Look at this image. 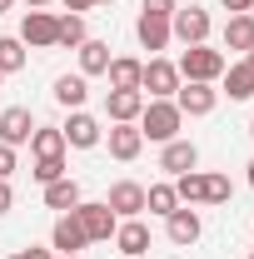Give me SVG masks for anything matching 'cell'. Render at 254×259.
Instances as JSON below:
<instances>
[{
  "label": "cell",
  "mask_w": 254,
  "mask_h": 259,
  "mask_svg": "<svg viewBox=\"0 0 254 259\" xmlns=\"http://www.w3.org/2000/svg\"><path fill=\"white\" fill-rule=\"evenodd\" d=\"M140 135L145 140H155V145H170V140H180V125H185V115H180V105L175 100H145V110H140Z\"/></svg>",
  "instance_id": "1"
},
{
  "label": "cell",
  "mask_w": 254,
  "mask_h": 259,
  "mask_svg": "<svg viewBox=\"0 0 254 259\" xmlns=\"http://www.w3.org/2000/svg\"><path fill=\"white\" fill-rule=\"evenodd\" d=\"M70 214L80 220V229H85V239H90V244H100V239H115V229H120V214H115L105 199H80Z\"/></svg>",
  "instance_id": "2"
},
{
  "label": "cell",
  "mask_w": 254,
  "mask_h": 259,
  "mask_svg": "<svg viewBox=\"0 0 254 259\" xmlns=\"http://www.w3.org/2000/svg\"><path fill=\"white\" fill-rule=\"evenodd\" d=\"M180 85H185V80H180V65L175 60H164V55H150V60H145V75H140L145 100H175Z\"/></svg>",
  "instance_id": "3"
},
{
  "label": "cell",
  "mask_w": 254,
  "mask_h": 259,
  "mask_svg": "<svg viewBox=\"0 0 254 259\" xmlns=\"http://www.w3.org/2000/svg\"><path fill=\"white\" fill-rule=\"evenodd\" d=\"M224 50H209V45H190L185 55H180V80H204V85H215L224 75Z\"/></svg>",
  "instance_id": "4"
},
{
  "label": "cell",
  "mask_w": 254,
  "mask_h": 259,
  "mask_svg": "<svg viewBox=\"0 0 254 259\" xmlns=\"http://www.w3.org/2000/svg\"><path fill=\"white\" fill-rule=\"evenodd\" d=\"M55 40H60V15H50V10H25V20H20V45H30V50H55Z\"/></svg>",
  "instance_id": "5"
},
{
  "label": "cell",
  "mask_w": 254,
  "mask_h": 259,
  "mask_svg": "<svg viewBox=\"0 0 254 259\" xmlns=\"http://www.w3.org/2000/svg\"><path fill=\"white\" fill-rule=\"evenodd\" d=\"M60 135H65V150L75 145V150H95L100 140H105V125H100L90 110H70V120L60 125Z\"/></svg>",
  "instance_id": "6"
},
{
  "label": "cell",
  "mask_w": 254,
  "mask_h": 259,
  "mask_svg": "<svg viewBox=\"0 0 254 259\" xmlns=\"http://www.w3.org/2000/svg\"><path fill=\"white\" fill-rule=\"evenodd\" d=\"M170 35L185 40V45H204V40H209V10H199V5L175 10V15H170Z\"/></svg>",
  "instance_id": "7"
},
{
  "label": "cell",
  "mask_w": 254,
  "mask_h": 259,
  "mask_svg": "<svg viewBox=\"0 0 254 259\" xmlns=\"http://www.w3.org/2000/svg\"><path fill=\"white\" fill-rule=\"evenodd\" d=\"M175 105H180V115H215V105H220V90L215 85H204V80H185L180 90H175Z\"/></svg>",
  "instance_id": "8"
},
{
  "label": "cell",
  "mask_w": 254,
  "mask_h": 259,
  "mask_svg": "<svg viewBox=\"0 0 254 259\" xmlns=\"http://www.w3.org/2000/svg\"><path fill=\"white\" fill-rule=\"evenodd\" d=\"M35 135V115L25 105H10V110H0V145H10V150H20V145H30Z\"/></svg>",
  "instance_id": "9"
},
{
  "label": "cell",
  "mask_w": 254,
  "mask_h": 259,
  "mask_svg": "<svg viewBox=\"0 0 254 259\" xmlns=\"http://www.w3.org/2000/svg\"><path fill=\"white\" fill-rule=\"evenodd\" d=\"M105 204H110L120 220H140V214H145V185H135V180H115L110 194H105Z\"/></svg>",
  "instance_id": "10"
},
{
  "label": "cell",
  "mask_w": 254,
  "mask_h": 259,
  "mask_svg": "<svg viewBox=\"0 0 254 259\" xmlns=\"http://www.w3.org/2000/svg\"><path fill=\"white\" fill-rule=\"evenodd\" d=\"M145 110V90H105V115L110 125H135Z\"/></svg>",
  "instance_id": "11"
},
{
  "label": "cell",
  "mask_w": 254,
  "mask_h": 259,
  "mask_svg": "<svg viewBox=\"0 0 254 259\" xmlns=\"http://www.w3.org/2000/svg\"><path fill=\"white\" fill-rule=\"evenodd\" d=\"M164 234H170V244H180V249H190L194 239L204 234V225H199V214H194V204L185 209H175V214H164Z\"/></svg>",
  "instance_id": "12"
},
{
  "label": "cell",
  "mask_w": 254,
  "mask_h": 259,
  "mask_svg": "<svg viewBox=\"0 0 254 259\" xmlns=\"http://www.w3.org/2000/svg\"><path fill=\"white\" fill-rule=\"evenodd\" d=\"M115 249L125 259H145L150 254V225L145 220H120V229H115Z\"/></svg>",
  "instance_id": "13"
},
{
  "label": "cell",
  "mask_w": 254,
  "mask_h": 259,
  "mask_svg": "<svg viewBox=\"0 0 254 259\" xmlns=\"http://www.w3.org/2000/svg\"><path fill=\"white\" fill-rule=\"evenodd\" d=\"M159 169L175 180V175H190V169H199V150H194L190 140H170L164 150H159Z\"/></svg>",
  "instance_id": "14"
},
{
  "label": "cell",
  "mask_w": 254,
  "mask_h": 259,
  "mask_svg": "<svg viewBox=\"0 0 254 259\" xmlns=\"http://www.w3.org/2000/svg\"><path fill=\"white\" fill-rule=\"evenodd\" d=\"M135 35H140V45L150 50V55H159L175 35H170V15H150V10H140V20H135Z\"/></svg>",
  "instance_id": "15"
},
{
  "label": "cell",
  "mask_w": 254,
  "mask_h": 259,
  "mask_svg": "<svg viewBox=\"0 0 254 259\" xmlns=\"http://www.w3.org/2000/svg\"><path fill=\"white\" fill-rule=\"evenodd\" d=\"M105 145H110V155H115L120 164H130V160H140V150H145V135H140V125H110Z\"/></svg>",
  "instance_id": "16"
},
{
  "label": "cell",
  "mask_w": 254,
  "mask_h": 259,
  "mask_svg": "<svg viewBox=\"0 0 254 259\" xmlns=\"http://www.w3.org/2000/svg\"><path fill=\"white\" fill-rule=\"evenodd\" d=\"M85 244H90V239H85L80 220H75V214H60L55 229H50V249H55V254H80Z\"/></svg>",
  "instance_id": "17"
},
{
  "label": "cell",
  "mask_w": 254,
  "mask_h": 259,
  "mask_svg": "<svg viewBox=\"0 0 254 259\" xmlns=\"http://www.w3.org/2000/svg\"><path fill=\"white\" fill-rule=\"evenodd\" d=\"M110 90H140V75H145V60L135 55H110Z\"/></svg>",
  "instance_id": "18"
},
{
  "label": "cell",
  "mask_w": 254,
  "mask_h": 259,
  "mask_svg": "<svg viewBox=\"0 0 254 259\" xmlns=\"http://www.w3.org/2000/svg\"><path fill=\"white\" fill-rule=\"evenodd\" d=\"M224 95L229 100H254V65L249 60H234V65H224Z\"/></svg>",
  "instance_id": "19"
},
{
  "label": "cell",
  "mask_w": 254,
  "mask_h": 259,
  "mask_svg": "<svg viewBox=\"0 0 254 259\" xmlns=\"http://www.w3.org/2000/svg\"><path fill=\"white\" fill-rule=\"evenodd\" d=\"M170 185H175V194H180V204H204V199H209V169H190V175H175Z\"/></svg>",
  "instance_id": "20"
},
{
  "label": "cell",
  "mask_w": 254,
  "mask_h": 259,
  "mask_svg": "<svg viewBox=\"0 0 254 259\" xmlns=\"http://www.w3.org/2000/svg\"><path fill=\"white\" fill-rule=\"evenodd\" d=\"M224 50H239V55L254 50V15H229L224 20Z\"/></svg>",
  "instance_id": "21"
},
{
  "label": "cell",
  "mask_w": 254,
  "mask_h": 259,
  "mask_svg": "<svg viewBox=\"0 0 254 259\" xmlns=\"http://www.w3.org/2000/svg\"><path fill=\"white\" fill-rule=\"evenodd\" d=\"M85 100H90L85 75H60V80H55V105H65V110H85Z\"/></svg>",
  "instance_id": "22"
},
{
  "label": "cell",
  "mask_w": 254,
  "mask_h": 259,
  "mask_svg": "<svg viewBox=\"0 0 254 259\" xmlns=\"http://www.w3.org/2000/svg\"><path fill=\"white\" fill-rule=\"evenodd\" d=\"M80 204V185L65 175V180H55V185H45V209H60V214H70Z\"/></svg>",
  "instance_id": "23"
},
{
  "label": "cell",
  "mask_w": 254,
  "mask_h": 259,
  "mask_svg": "<svg viewBox=\"0 0 254 259\" xmlns=\"http://www.w3.org/2000/svg\"><path fill=\"white\" fill-rule=\"evenodd\" d=\"M30 150H35V160L65 155V135H60V125H35V135H30Z\"/></svg>",
  "instance_id": "24"
},
{
  "label": "cell",
  "mask_w": 254,
  "mask_h": 259,
  "mask_svg": "<svg viewBox=\"0 0 254 259\" xmlns=\"http://www.w3.org/2000/svg\"><path fill=\"white\" fill-rule=\"evenodd\" d=\"M110 70V45L105 40H85L80 45V75L90 80V75H105Z\"/></svg>",
  "instance_id": "25"
},
{
  "label": "cell",
  "mask_w": 254,
  "mask_h": 259,
  "mask_svg": "<svg viewBox=\"0 0 254 259\" xmlns=\"http://www.w3.org/2000/svg\"><path fill=\"white\" fill-rule=\"evenodd\" d=\"M145 209H150V214H159V220H164V214H175V209H180L175 185H170V180H164V185H150V190H145Z\"/></svg>",
  "instance_id": "26"
},
{
  "label": "cell",
  "mask_w": 254,
  "mask_h": 259,
  "mask_svg": "<svg viewBox=\"0 0 254 259\" xmlns=\"http://www.w3.org/2000/svg\"><path fill=\"white\" fill-rule=\"evenodd\" d=\"M15 70H25V45L20 35H0V75H15Z\"/></svg>",
  "instance_id": "27"
},
{
  "label": "cell",
  "mask_w": 254,
  "mask_h": 259,
  "mask_svg": "<svg viewBox=\"0 0 254 259\" xmlns=\"http://www.w3.org/2000/svg\"><path fill=\"white\" fill-rule=\"evenodd\" d=\"M85 40H90V35H85V15H60V40H55V45H60V50H80Z\"/></svg>",
  "instance_id": "28"
},
{
  "label": "cell",
  "mask_w": 254,
  "mask_h": 259,
  "mask_svg": "<svg viewBox=\"0 0 254 259\" xmlns=\"http://www.w3.org/2000/svg\"><path fill=\"white\" fill-rule=\"evenodd\" d=\"M40 185H55V180H65L70 175V164H65V155H50V160H35V169H30Z\"/></svg>",
  "instance_id": "29"
},
{
  "label": "cell",
  "mask_w": 254,
  "mask_h": 259,
  "mask_svg": "<svg viewBox=\"0 0 254 259\" xmlns=\"http://www.w3.org/2000/svg\"><path fill=\"white\" fill-rule=\"evenodd\" d=\"M229 194H234L229 175H209V199H204V204H229Z\"/></svg>",
  "instance_id": "30"
},
{
  "label": "cell",
  "mask_w": 254,
  "mask_h": 259,
  "mask_svg": "<svg viewBox=\"0 0 254 259\" xmlns=\"http://www.w3.org/2000/svg\"><path fill=\"white\" fill-rule=\"evenodd\" d=\"M140 10H150V15H175V10H180V5H175V0H145V5H140Z\"/></svg>",
  "instance_id": "31"
},
{
  "label": "cell",
  "mask_w": 254,
  "mask_h": 259,
  "mask_svg": "<svg viewBox=\"0 0 254 259\" xmlns=\"http://www.w3.org/2000/svg\"><path fill=\"white\" fill-rule=\"evenodd\" d=\"M10 175H15V150L0 145V180H10Z\"/></svg>",
  "instance_id": "32"
},
{
  "label": "cell",
  "mask_w": 254,
  "mask_h": 259,
  "mask_svg": "<svg viewBox=\"0 0 254 259\" xmlns=\"http://www.w3.org/2000/svg\"><path fill=\"white\" fill-rule=\"evenodd\" d=\"M10 259H55V249H40V244H30V249H15Z\"/></svg>",
  "instance_id": "33"
},
{
  "label": "cell",
  "mask_w": 254,
  "mask_h": 259,
  "mask_svg": "<svg viewBox=\"0 0 254 259\" xmlns=\"http://www.w3.org/2000/svg\"><path fill=\"white\" fill-rule=\"evenodd\" d=\"M15 209V190H10V180H0V214H10Z\"/></svg>",
  "instance_id": "34"
},
{
  "label": "cell",
  "mask_w": 254,
  "mask_h": 259,
  "mask_svg": "<svg viewBox=\"0 0 254 259\" xmlns=\"http://www.w3.org/2000/svg\"><path fill=\"white\" fill-rule=\"evenodd\" d=\"M220 5L229 10V15H249V10H254V0H220Z\"/></svg>",
  "instance_id": "35"
},
{
  "label": "cell",
  "mask_w": 254,
  "mask_h": 259,
  "mask_svg": "<svg viewBox=\"0 0 254 259\" xmlns=\"http://www.w3.org/2000/svg\"><path fill=\"white\" fill-rule=\"evenodd\" d=\"M100 0H65V10H70V15H85V10H95Z\"/></svg>",
  "instance_id": "36"
},
{
  "label": "cell",
  "mask_w": 254,
  "mask_h": 259,
  "mask_svg": "<svg viewBox=\"0 0 254 259\" xmlns=\"http://www.w3.org/2000/svg\"><path fill=\"white\" fill-rule=\"evenodd\" d=\"M25 5H30V10H45V5H50V0H25Z\"/></svg>",
  "instance_id": "37"
},
{
  "label": "cell",
  "mask_w": 254,
  "mask_h": 259,
  "mask_svg": "<svg viewBox=\"0 0 254 259\" xmlns=\"http://www.w3.org/2000/svg\"><path fill=\"white\" fill-rule=\"evenodd\" d=\"M10 5H15V0H0V15H5V10H10Z\"/></svg>",
  "instance_id": "38"
},
{
  "label": "cell",
  "mask_w": 254,
  "mask_h": 259,
  "mask_svg": "<svg viewBox=\"0 0 254 259\" xmlns=\"http://www.w3.org/2000/svg\"><path fill=\"white\" fill-rule=\"evenodd\" d=\"M249 185H254V160H249Z\"/></svg>",
  "instance_id": "39"
},
{
  "label": "cell",
  "mask_w": 254,
  "mask_h": 259,
  "mask_svg": "<svg viewBox=\"0 0 254 259\" xmlns=\"http://www.w3.org/2000/svg\"><path fill=\"white\" fill-rule=\"evenodd\" d=\"M55 259H80V254H55Z\"/></svg>",
  "instance_id": "40"
},
{
  "label": "cell",
  "mask_w": 254,
  "mask_h": 259,
  "mask_svg": "<svg viewBox=\"0 0 254 259\" xmlns=\"http://www.w3.org/2000/svg\"><path fill=\"white\" fill-rule=\"evenodd\" d=\"M244 60H249V65H254V50H249V55H244Z\"/></svg>",
  "instance_id": "41"
},
{
  "label": "cell",
  "mask_w": 254,
  "mask_h": 259,
  "mask_svg": "<svg viewBox=\"0 0 254 259\" xmlns=\"http://www.w3.org/2000/svg\"><path fill=\"white\" fill-rule=\"evenodd\" d=\"M100 5H115V0H100Z\"/></svg>",
  "instance_id": "42"
},
{
  "label": "cell",
  "mask_w": 254,
  "mask_h": 259,
  "mask_svg": "<svg viewBox=\"0 0 254 259\" xmlns=\"http://www.w3.org/2000/svg\"><path fill=\"white\" fill-rule=\"evenodd\" d=\"M0 85H5V75H0Z\"/></svg>",
  "instance_id": "43"
},
{
  "label": "cell",
  "mask_w": 254,
  "mask_h": 259,
  "mask_svg": "<svg viewBox=\"0 0 254 259\" xmlns=\"http://www.w3.org/2000/svg\"><path fill=\"white\" fill-rule=\"evenodd\" d=\"M249 135H254V125H249Z\"/></svg>",
  "instance_id": "44"
},
{
  "label": "cell",
  "mask_w": 254,
  "mask_h": 259,
  "mask_svg": "<svg viewBox=\"0 0 254 259\" xmlns=\"http://www.w3.org/2000/svg\"><path fill=\"white\" fill-rule=\"evenodd\" d=\"M249 15H254V10H249Z\"/></svg>",
  "instance_id": "45"
},
{
  "label": "cell",
  "mask_w": 254,
  "mask_h": 259,
  "mask_svg": "<svg viewBox=\"0 0 254 259\" xmlns=\"http://www.w3.org/2000/svg\"><path fill=\"white\" fill-rule=\"evenodd\" d=\"M249 259H254V254H249Z\"/></svg>",
  "instance_id": "46"
}]
</instances>
